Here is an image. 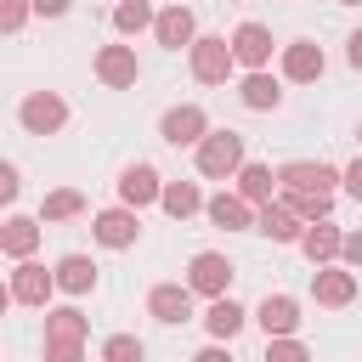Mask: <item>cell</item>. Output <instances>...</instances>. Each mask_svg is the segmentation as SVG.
Segmentation results:
<instances>
[{
    "label": "cell",
    "mask_w": 362,
    "mask_h": 362,
    "mask_svg": "<svg viewBox=\"0 0 362 362\" xmlns=\"http://www.w3.org/2000/svg\"><path fill=\"white\" fill-rule=\"evenodd\" d=\"M198 175H209V181H226V175H238L249 158H243V136L238 130H209L198 147Z\"/></svg>",
    "instance_id": "obj_1"
},
{
    "label": "cell",
    "mask_w": 362,
    "mask_h": 362,
    "mask_svg": "<svg viewBox=\"0 0 362 362\" xmlns=\"http://www.w3.org/2000/svg\"><path fill=\"white\" fill-rule=\"evenodd\" d=\"M187 62H192V79H198V85H226L232 68H238L226 34H198V45L187 51Z\"/></svg>",
    "instance_id": "obj_2"
},
{
    "label": "cell",
    "mask_w": 362,
    "mask_h": 362,
    "mask_svg": "<svg viewBox=\"0 0 362 362\" xmlns=\"http://www.w3.org/2000/svg\"><path fill=\"white\" fill-rule=\"evenodd\" d=\"M232 260L226 255H215V249H198L192 260H187V288L192 294H204V300H226L232 294Z\"/></svg>",
    "instance_id": "obj_3"
},
{
    "label": "cell",
    "mask_w": 362,
    "mask_h": 362,
    "mask_svg": "<svg viewBox=\"0 0 362 362\" xmlns=\"http://www.w3.org/2000/svg\"><path fill=\"white\" fill-rule=\"evenodd\" d=\"M17 124H23L28 136H57V130L68 124V102H62L57 90H28V96L17 102Z\"/></svg>",
    "instance_id": "obj_4"
},
{
    "label": "cell",
    "mask_w": 362,
    "mask_h": 362,
    "mask_svg": "<svg viewBox=\"0 0 362 362\" xmlns=\"http://www.w3.org/2000/svg\"><path fill=\"white\" fill-rule=\"evenodd\" d=\"M158 136H164L170 147H198V141L209 136V113H204L198 102H175V107H164Z\"/></svg>",
    "instance_id": "obj_5"
},
{
    "label": "cell",
    "mask_w": 362,
    "mask_h": 362,
    "mask_svg": "<svg viewBox=\"0 0 362 362\" xmlns=\"http://www.w3.org/2000/svg\"><path fill=\"white\" fill-rule=\"evenodd\" d=\"M277 187H283V192H339V187H345V170H334V164H311V158H294V164L277 170Z\"/></svg>",
    "instance_id": "obj_6"
},
{
    "label": "cell",
    "mask_w": 362,
    "mask_h": 362,
    "mask_svg": "<svg viewBox=\"0 0 362 362\" xmlns=\"http://www.w3.org/2000/svg\"><path fill=\"white\" fill-rule=\"evenodd\" d=\"M158 198H164V175H158L147 158H136V164L119 170V204H124V209H147V204H158Z\"/></svg>",
    "instance_id": "obj_7"
},
{
    "label": "cell",
    "mask_w": 362,
    "mask_h": 362,
    "mask_svg": "<svg viewBox=\"0 0 362 362\" xmlns=\"http://www.w3.org/2000/svg\"><path fill=\"white\" fill-rule=\"evenodd\" d=\"M90 238L102 243V249H136V238H141V209H102L96 221H90Z\"/></svg>",
    "instance_id": "obj_8"
},
{
    "label": "cell",
    "mask_w": 362,
    "mask_h": 362,
    "mask_svg": "<svg viewBox=\"0 0 362 362\" xmlns=\"http://www.w3.org/2000/svg\"><path fill=\"white\" fill-rule=\"evenodd\" d=\"M51 288H57V272H45L40 260H17L11 288H6V305H45Z\"/></svg>",
    "instance_id": "obj_9"
},
{
    "label": "cell",
    "mask_w": 362,
    "mask_h": 362,
    "mask_svg": "<svg viewBox=\"0 0 362 362\" xmlns=\"http://www.w3.org/2000/svg\"><path fill=\"white\" fill-rule=\"evenodd\" d=\"M232 57H238V68L266 74L272 68V28L266 23H238L232 28Z\"/></svg>",
    "instance_id": "obj_10"
},
{
    "label": "cell",
    "mask_w": 362,
    "mask_h": 362,
    "mask_svg": "<svg viewBox=\"0 0 362 362\" xmlns=\"http://www.w3.org/2000/svg\"><path fill=\"white\" fill-rule=\"evenodd\" d=\"M255 322L266 328V339H294L305 317H300V300H294V294H266V300L255 305Z\"/></svg>",
    "instance_id": "obj_11"
},
{
    "label": "cell",
    "mask_w": 362,
    "mask_h": 362,
    "mask_svg": "<svg viewBox=\"0 0 362 362\" xmlns=\"http://www.w3.org/2000/svg\"><path fill=\"white\" fill-rule=\"evenodd\" d=\"M322 68H328V57H322L317 40H288V45H283V79H288V85H317Z\"/></svg>",
    "instance_id": "obj_12"
},
{
    "label": "cell",
    "mask_w": 362,
    "mask_h": 362,
    "mask_svg": "<svg viewBox=\"0 0 362 362\" xmlns=\"http://www.w3.org/2000/svg\"><path fill=\"white\" fill-rule=\"evenodd\" d=\"M96 79L107 90H130L141 79V62H136V45H102L96 51Z\"/></svg>",
    "instance_id": "obj_13"
},
{
    "label": "cell",
    "mask_w": 362,
    "mask_h": 362,
    "mask_svg": "<svg viewBox=\"0 0 362 362\" xmlns=\"http://www.w3.org/2000/svg\"><path fill=\"white\" fill-rule=\"evenodd\" d=\"M311 294H317V305L345 311V305L356 300V272H351V266H317V272H311Z\"/></svg>",
    "instance_id": "obj_14"
},
{
    "label": "cell",
    "mask_w": 362,
    "mask_h": 362,
    "mask_svg": "<svg viewBox=\"0 0 362 362\" xmlns=\"http://www.w3.org/2000/svg\"><path fill=\"white\" fill-rule=\"evenodd\" d=\"M147 317L164 322V328L187 322V317H192V288H187V283H153V288H147Z\"/></svg>",
    "instance_id": "obj_15"
},
{
    "label": "cell",
    "mask_w": 362,
    "mask_h": 362,
    "mask_svg": "<svg viewBox=\"0 0 362 362\" xmlns=\"http://www.w3.org/2000/svg\"><path fill=\"white\" fill-rule=\"evenodd\" d=\"M204 215H209V226H221V232H249V226L260 221V209H255L243 192H215V198L204 204Z\"/></svg>",
    "instance_id": "obj_16"
},
{
    "label": "cell",
    "mask_w": 362,
    "mask_h": 362,
    "mask_svg": "<svg viewBox=\"0 0 362 362\" xmlns=\"http://www.w3.org/2000/svg\"><path fill=\"white\" fill-rule=\"evenodd\" d=\"M153 40H158V45H170V51H181V45L192 51V45H198V17H192L187 6H164V11H158V23H153Z\"/></svg>",
    "instance_id": "obj_17"
},
{
    "label": "cell",
    "mask_w": 362,
    "mask_h": 362,
    "mask_svg": "<svg viewBox=\"0 0 362 362\" xmlns=\"http://www.w3.org/2000/svg\"><path fill=\"white\" fill-rule=\"evenodd\" d=\"M339 249H345V232H339L334 221H311V226H305V238H300V255H305L311 266H334V260H339Z\"/></svg>",
    "instance_id": "obj_18"
},
{
    "label": "cell",
    "mask_w": 362,
    "mask_h": 362,
    "mask_svg": "<svg viewBox=\"0 0 362 362\" xmlns=\"http://www.w3.org/2000/svg\"><path fill=\"white\" fill-rule=\"evenodd\" d=\"M255 232H266L272 243H300V238H305V221H300V215H294V209H288L283 198H272V204L260 209Z\"/></svg>",
    "instance_id": "obj_19"
},
{
    "label": "cell",
    "mask_w": 362,
    "mask_h": 362,
    "mask_svg": "<svg viewBox=\"0 0 362 362\" xmlns=\"http://www.w3.org/2000/svg\"><path fill=\"white\" fill-rule=\"evenodd\" d=\"M243 322H249V311L226 294V300H209V311H204V328H209V339L215 345H232L238 334H243Z\"/></svg>",
    "instance_id": "obj_20"
},
{
    "label": "cell",
    "mask_w": 362,
    "mask_h": 362,
    "mask_svg": "<svg viewBox=\"0 0 362 362\" xmlns=\"http://www.w3.org/2000/svg\"><path fill=\"white\" fill-rule=\"evenodd\" d=\"M85 334H90V322H85L79 305H57V311H45V345H85Z\"/></svg>",
    "instance_id": "obj_21"
},
{
    "label": "cell",
    "mask_w": 362,
    "mask_h": 362,
    "mask_svg": "<svg viewBox=\"0 0 362 362\" xmlns=\"http://www.w3.org/2000/svg\"><path fill=\"white\" fill-rule=\"evenodd\" d=\"M40 226H45V221L11 215V221H6V232H0V249H6L11 260H34V249H40Z\"/></svg>",
    "instance_id": "obj_22"
},
{
    "label": "cell",
    "mask_w": 362,
    "mask_h": 362,
    "mask_svg": "<svg viewBox=\"0 0 362 362\" xmlns=\"http://www.w3.org/2000/svg\"><path fill=\"white\" fill-rule=\"evenodd\" d=\"M51 272H57V288L62 294H90L96 288V260L90 255H62Z\"/></svg>",
    "instance_id": "obj_23"
},
{
    "label": "cell",
    "mask_w": 362,
    "mask_h": 362,
    "mask_svg": "<svg viewBox=\"0 0 362 362\" xmlns=\"http://www.w3.org/2000/svg\"><path fill=\"white\" fill-rule=\"evenodd\" d=\"M238 102H243L249 113H272V107L283 102V85H277L272 74H243V85H238Z\"/></svg>",
    "instance_id": "obj_24"
},
{
    "label": "cell",
    "mask_w": 362,
    "mask_h": 362,
    "mask_svg": "<svg viewBox=\"0 0 362 362\" xmlns=\"http://www.w3.org/2000/svg\"><path fill=\"white\" fill-rule=\"evenodd\" d=\"M272 187H277V170H272V164H243V170H238V192H243L255 209L272 204Z\"/></svg>",
    "instance_id": "obj_25"
},
{
    "label": "cell",
    "mask_w": 362,
    "mask_h": 362,
    "mask_svg": "<svg viewBox=\"0 0 362 362\" xmlns=\"http://www.w3.org/2000/svg\"><path fill=\"white\" fill-rule=\"evenodd\" d=\"M158 204H164V215H170V221H187V215H198L209 198H204L192 181H164V198H158Z\"/></svg>",
    "instance_id": "obj_26"
},
{
    "label": "cell",
    "mask_w": 362,
    "mask_h": 362,
    "mask_svg": "<svg viewBox=\"0 0 362 362\" xmlns=\"http://www.w3.org/2000/svg\"><path fill=\"white\" fill-rule=\"evenodd\" d=\"M74 215H85V192H79V187H57V192H45L40 221H74Z\"/></svg>",
    "instance_id": "obj_27"
},
{
    "label": "cell",
    "mask_w": 362,
    "mask_h": 362,
    "mask_svg": "<svg viewBox=\"0 0 362 362\" xmlns=\"http://www.w3.org/2000/svg\"><path fill=\"white\" fill-rule=\"evenodd\" d=\"M153 23H158V17H153V6H147V0H119V6H113V28H119L124 40H130V34H141V28H153Z\"/></svg>",
    "instance_id": "obj_28"
},
{
    "label": "cell",
    "mask_w": 362,
    "mask_h": 362,
    "mask_svg": "<svg viewBox=\"0 0 362 362\" xmlns=\"http://www.w3.org/2000/svg\"><path fill=\"white\" fill-rule=\"evenodd\" d=\"M283 204L311 226V221H328V209H334V192H283Z\"/></svg>",
    "instance_id": "obj_29"
},
{
    "label": "cell",
    "mask_w": 362,
    "mask_h": 362,
    "mask_svg": "<svg viewBox=\"0 0 362 362\" xmlns=\"http://www.w3.org/2000/svg\"><path fill=\"white\" fill-rule=\"evenodd\" d=\"M102 362H147V345L136 334H107L102 339Z\"/></svg>",
    "instance_id": "obj_30"
},
{
    "label": "cell",
    "mask_w": 362,
    "mask_h": 362,
    "mask_svg": "<svg viewBox=\"0 0 362 362\" xmlns=\"http://www.w3.org/2000/svg\"><path fill=\"white\" fill-rule=\"evenodd\" d=\"M266 362H317V356L300 339H266Z\"/></svg>",
    "instance_id": "obj_31"
},
{
    "label": "cell",
    "mask_w": 362,
    "mask_h": 362,
    "mask_svg": "<svg viewBox=\"0 0 362 362\" xmlns=\"http://www.w3.org/2000/svg\"><path fill=\"white\" fill-rule=\"evenodd\" d=\"M28 11H34V0H0V28L17 34V28L28 23Z\"/></svg>",
    "instance_id": "obj_32"
},
{
    "label": "cell",
    "mask_w": 362,
    "mask_h": 362,
    "mask_svg": "<svg viewBox=\"0 0 362 362\" xmlns=\"http://www.w3.org/2000/svg\"><path fill=\"white\" fill-rule=\"evenodd\" d=\"M339 266H351V272H362V226H356V232H345V249H339Z\"/></svg>",
    "instance_id": "obj_33"
},
{
    "label": "cell",
    "mask_w": 362,
    "mask_h": 362,
    "mask_svg": "<svg viewBox=\"0 0 362 362\" xmlns=\"http://www.w3.org/2000/svg\"><path fill=\"white\" fill-rule=\"evenodd\" d=\"M45 362H85V345H45Z\"/></svg>",
    "instance_id": "obj_34"
},
{
    "label": "cell",
    "mask_w": 362,
    "mask_h": 362,
    "mask_svg": "<svg viewBox=\"0 0 362 362\" xmlns=\"http://www.w3.org/2000/svg\"><path fill=\"white\" fill-rule=\"evenodd\" d=\"M345 192H351V198L362 204V153H356V158L345 164Z\"/></svg>",
    "instance_id": "obj_35"
},
{
    "label": "cell",
    "mask_w": 362,
    "mask_h": 362,
    "mask_svg": "<svg viewBox=\"0 0 362 362\" xmlns=\"http://www.w3.org/2000/svg\"><path fill=\"white\" fill-rule=\"evenodd\" d=\"M17 187H23V181H17V164H6V170H0V198L11 204V198H17Z\"/></svg>",
    "instance_id": "obj_36"
},
{
    "label": "cell",
    "mask_w": 362,
    "mask_h": 362,
    "mask_svg": "<svg viewBox=\"0 0 362 362\" xmlns=\"http://www.w3.org/2000/svg\"><path fill=\"white\" fill-rule=\"evenodd\" d=\"M345 62H351V68H356V74H362V28H356V34H351V40H345Z\"/></svg>",
    "instance_id": "obj_37"
},
{
    "label": "cell",
    "mask_w": 362,
    "mask_h": 362,
    "mask_svg": "<svg viewBox=\"0 0 362 362\" xmlns=\"http://www.w3.org/2000/svg\"><path fill=\"white\" fill-rule=\"evenodd\" d=\"M68 6H74V0H34V11H40V17H62Z\"/></svg>",
    "instance_id": "obj_38"
},
{
    "label": "cell",
    "mask_w": 362,
    "mask_h": 362,
    "mask_svg": "<svg viewBox=\"0 0 362 362\" xmlns=\"http://www.w3.org/2000/svg\"><path fill=\"white\" fill-rule=\"evenodd\" d=\"M192 362H232V351H226V345H204Z\"/></svg>",
    "instance_id": "obj_39"
},
{
    "label": "cell",
    "mask_w": 362,
    "mask_h": 362,
    "mask_svg": "<svg viewBox=\"0 0 362 362\" xmlns=\"http://www.w3.org/2000/svg\"><path fill=\"white\" fill-rule=\"evenodd\" d=\"M334 6H362V0H334Z\"/></svg>",
    "instance_id": "obj_40"
},
{
    "label": "cell",
    "mask_w": 362,
    "mask_h": 362,
    "mask_svg": "<svg viewBox=\"0 0 362 362\" xmlns=\"http://www.w3.org/2000/svg\"><path fill=\"white\" fill-rule=\"evenodd\" d=\"M356 147H362V119H356Z\"/></svg>",
    "instance_id": "obj_41"
},
{
    "label": "cell",
    "mask_w": 362,
    "mask_h": 362,
    "mask_svg": "<svg viewBox=\"0 0 362 362\" xmlns=\"http://www.w3.org/2000/svg\"><path fill=\"white\" fill-rule=\"evenodd\" d=\"M232 6H238V0H232Z\"/></svg>",
    "instance_id": "obj_42"
}]
</instances>
